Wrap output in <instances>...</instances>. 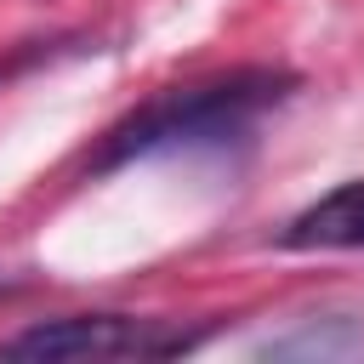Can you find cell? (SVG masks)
Masks as SVG:
<instances>
[{"label": "cell", "mask_w": 364, "mask_h": 364, "mask_svg": "<svg viewBox=\"0 0 364 364\" xmlns=\"http://www.w3.org/2000/svg\"><path fill=\"white\" fill-rule=\"evenodd\" d=\"M284 245L290 250H364V176L296 210L284 228Z\"/></svg>", "instance_id": "3957f363"}, {"label": "cell", "mask_w": 364, "mask_h": 364, "mask_svg": "<svg viewBox=\"0 0 364 364\" xmlns=\"http://www.w3.org/2000/svg\"><path fill=\"white\" fill-rule=\"evenodd\" d=\"M290 91L284 74L273 68H233V74H216V80H199V85H171L159 91L154 102L131 108L97 148V171H114V165H131V159H148L159 148H193V142H222L233 131H245L256 114H267L279 97Z\"/></svg>", "instance_id": "6da1fadb"}, {"label": "cell", "mask_w": 364, "mask_h": 364, "mask_svg": "<svg viewBox=\"0 0 364 364\" xmlns=\"http://www.w3.org/2000/svg\"><path fill=\"white\" fill-rule=\"evenodd\" d=\"M193 336L171 330L165 318H131V313H68L17 330L0 341V358H171L188 353Z\"/></svg>", "instance_id": "7a4b0ae2"}]
</instances>
